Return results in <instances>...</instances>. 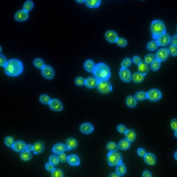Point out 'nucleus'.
Returning <instances> with one entry per match:
<instances>
[{
  "label": "nucleus",
  "instance_id": "obj_54",
  "mask_svg": "<svg viewBox=\"0 0 177 177\" xmlns=\"http://www.w3.org/2000/svg\"><path fill=\"white\" fill-rule=\"evenodd\" d=\"M143 177H151V173H150V171L147 170L143 171Z\"/></svg>",
  "mask_w": 177,
  "mask_h": 177
},
{
  "label": "nucleus",
  "instance_id": "obj_4",
  "mask_svg": "<svg viewBox=\"0 0 177 177\" xmlns=\"http://www.w3.org/2000/svg\"><path fill=\"white\" fill-rule=\"evenodd\" d=\"M107 160L110 166H117L122 162V156L117 151L109 152L107 155Z\"/></svg>",
  "mask_w": 177,
  "mask_h": 177
},
{
  "label": "nucleus",
  "instance_id": "obj_56",
  "mask_svg": "<svg viewBox=\"0 0 177 177\" xmlns=\"http://www.w3.org/2000/svg\"><path fill=\"white\" fill-rule=\"evenodd\" d=\"M109 177H120L119 175L117 173H111L110 175H109Z\"/></svg>",
  "mask_w": 177,
  "mask_h": 177
},
{
  "label": "nucleus",
  "instance_id": "obj_51",
  "mask_svg": "<svg viewBox=\"0 0 177 177\" xmlns=\"http://www.w3.org/2000/svg\"><path fill=\"white\" fill-rule=\"evenodd\" d=\"M169 43L171 44V45L177 46V35H174L171 38Z\"/></svg>",
  "mask_w": 177,
  "mask_h": 177
},
{
  "label": "nucleus",
  "instance_id": "obj_7",
  "mask_svg": "<svg viewBox=\"0 0 177 177\" xmlns=\"http://www.w3.org/2000/svg\"><path fill=\"white\" fill-rule=\"evenodd\" d=\"M42 74L46 79H52L54 77V69L50 66H45L42 69Z\"/></svg>",
  "mask_w": 177,
  "mask_h": 177
},
{
  "label": "nucleus",
  "instance_id": "obj_29",
  "mask_svg": "<svg viewBox=\"0 0 177 177\" xmlns=\"http://www.w3.org/2000/svg\"><path fill=\"white\" fill-rule=\"evenodd\" d=\"M126 172V167L123 163H120L116 167V173L119 175L120 177L125 174Z\"/></svg>",
  "mask_w": 177,
  "mask_h": 177
},
{
  "label": "nucleus",
  "instance_id": "obj_3",
  "mask_svg": "<svg viewBox=\"0 0 177 177\" xmlns=\"http://www.w3.org/2000/svg\"><path fill=\"white\" fill-rule=\"evenodd\" d=\"M150 31L152 34V37L156 40L160 35L166 33V27L162 21L155 20L152 22L150 26Z\"/></svg>",
  "mask_w": 177,
  "mask_h": 177
},
{
  "label": "nucleus",
  "instance_id": "obj_16",
  "mask_svg": "<svg viewBox=\"0 0 177 177\" xmlns=\"http://www.w3.org/2000/svg\"><path fill=\"white\" fill-rule=\"evenodd\" d=\"M33 146V152L35 154H41L45 149V144L42 141H37Z\"/></svg>",
  "mask_w": 177,
  "mask_h": 177
},
{
  "label": "nucleus",
  "instance_id": "obj_50",
  "mask_svg": "<svg viewBox=\"0 0 177 177\" xmlns=\"http://www.w3.org/2000/svg\"><path fill=\"white\" fill-rule=\"evenodd\" d=\"M171 127L173 130H177V119H173L171 121Z\"/></svg>",
  "mask_w": 177,
  "mask_h": 177
},
{
  "label": "nucleus",
  "instance_id": "obj_2",
  "mask_svg": "<svg viewBox=\"0 0 177 177\" xmlns=\"http://www.w3.org/2000/svg\"><path fill=\"white\" fill-rule=\"evenodd\" d=\"M92 73L98 81L108 80L111 76L109 66L104 63H99L96 64Z\"/></svg>",
  "mask_w": 177,
  "mask_h": 177
},
{
  "label": "nucleus",
  "instance_id": "obj_36",
  "mask_svg": "<svg viewBox=\"0 0 177 177\" xmlns=\"http://www.w3.org/2000/svg\"><path fill=\"white\" fill-rule=\"evenodd\" d=\"M50 100H51V98L47 95L43 94L39 97L40 102L44 105H49Z\"/></svg>",
  "mask_w": 177,
  "mask_h": 177
},
{
  "label": "nucleus",
  "instance_id": "obj_21",
  "mask_svg": "<svg viewBox=\"0 0 177 177\" xmlns=\"http://www.w3.org/2000/svg\"><path fill=\"white\" fill-rule=\"evenodd\" d=\"M66 145L67 150L75 149L78 146V142L74 138H70L66 140Z\"/></svg>",
  "mask_w": 177,
  "mask_h": 177
},
{
  "label": "nucleus",
  "instance_id": "obj_22",
  "mask_svg": "<svg viewBox=\"0 0 177 177\" xmlns=\"http://www.w3.org/2000/svg\"><path fill=\"white\" fill-rule=\"evenodd\" d=\"M138 70L139 73L145 76L148 73L149 71V67L148 64L144 62H141L140 64L138 65Z\"/></svg>",
  "mask_w": 177,
  "mask_h": 177
},
{
  "label": "nucleus",
  "instance_id": "obj_28",
  "mask_svg": "<svg viewBox=\"0 0 177 177\" xmlns=\"http://www.w3.org/2000/svg\"><path fill=\"white\" fill-rule=\"evenodd\" d=\"M95 65L91 60H87L84 64V68L87 72L92 73L95 68Z\"/></svg>",
  "mask_w": 177,
  "mask_h": 177
},
{
  "label": "nucleus",
  "instance_id": "obj_47",
  "mask_svg": "<svg viewBox=\"0 0 177 177\" xmlns=\"http://www.w3.org/2000/svg\"><path fill=\"white\" fill-rule=\"evenodd\" d=\"M6 58L4 56L1 55L0 53V66H3L4 67L5 65L7 64Z\"/></svg>",
  "mask_w": 177,
  "mask_h": 177
},
{
  "label": "nucleus",
  "instance_id": "obj_11",
  "mask_svg": "<svg viewBox=\"0 0 177 177\" xmlns=\"http://www.w3.org/2000/svg\"><path fill=\"white\" fill-rule=\"evenodd\" d=\"M171 37L169 34L166 33L161 35L156 38V41L158 42V46H165L168 44L170 42Z\"/></svg>",
  "mask_w": 177,
  "mask_h": 177
},
{
  "label": "nucleus",
  "instance_id": "obj_46",
  "mask_svg": "<svg viewBox=\"0 0 177 177\" xmlns=\"http://www.w3.org/2000/svg\"><path fill=\"white\" fill-rule=\"evenodd\" d=\"M58 157L59 162L61 163L66 162V161L67 160V156L64 153L59 154Z\"/></svg>",
  "mask_w": 177,
  "mask_h": 177
},
{
  "label": "nucleus",
  "instance_id": "obj_9",
  "mask_svg": "<svg viewBox=\"0 0 177 177\" xmlns=\"http://www.w3.org/2000/svg\"><path fill=\"white\" fill-rule=\"evenodd\" d=\"M119 76L122 81L129 83L132 80V74L128 68H122L120 71Z\"/></svg>",
  "mask_w": 177,
  "mask_h": 177
},
{
  "label": "nucleus",
  "instance_id": "obj_45",
  "mask_svg": "<svg viewBox=\"0 0 177 177\" xmlns=\"http://www.w3.org/2000/svg\"><path fill=\"white\" fill-rule=\"evenodd\" d=\"M85 79L82 77H77L75 79V83L77 85L79 86L85 85Z\"/></svg>",
  "mask_w": 177,
  "mask_h": 177
},
{
  "label": "nucleus",
  "instance_id": "obj_12",
  "mask_svg": "<svg viewBox=\"0 0 177 177\" xmlns=\"http://www.w3.org/2000/svg\"><path fill=\"white\" fill-rule=\"evenodd\" d=\"M105 38L108 42L110 43H115L118 40V35L117 33L112 30L107 31L105 34Z\"/></svg>",
  "mask_w": 177,
  "mask_h": 177
},
{
  "label": "nucleus",
  "instance_id": "obj_6",
  "mask_svg": "<svg viewBox=\"0 0 177 177\" xmlns=\"http://www.w3.org/2000/svg\"><path fill=\"white\" fill-rule=\"evenodd\" d=\"M147 99L151 101H157L162 97V92L156 89H151L147 93Z\"/></svg>",
  "mask_w": 177,
  "mask_h": 177
},
{
  "label": "nucleus",
  "instance_id": "obj_27",
  "mask_svg": "<svg viewBox=\"0 0 177 177\" xmlns=\"http://www.w3.org/2000/svg\"><path fill=\"white\" fill-rule=\"evenodd\" d=\"M101 0H85V5L89 8H96L100 4Z\"/></svg>",
  "mask_w": 177,
  "mask_h": 177
},
{
  "label": "nucleus",
  "instance_id": "obj_23",
  "mask_svg": "<svg viewBox=\"0 0 177 177\" xmlns=\"http://www.w3.org/2000/svg\"><path fill=\"white\" fill-rule=\"evenodd\" d=\"M126 105L130 108H133L136 106L137 104V99L135 97L133 96H128L126 98L125 100Z\"/></svg>",
  "mask_w": 177,
  "mask_h": 177
},
{
  "label": "nucleus",
  "instance_id": "obj_24",
  "mask_svg": "<svg viewBox=\"0 0 177 177\" xmlns=\"http://www.w3.org/2000/svg\"><path fill=\"white\" fill-rule=\"evenodd\" d=\"M118 149L121 150H127L130 147V142L126 139H124L120 141L118 144Z\"/></svg>",
  "mask_w": 177,
  "mask_h": 177
},
{
  "label": "nucleus",
  "instance_id": "obj_17",
  "mask_svg": "<svg viewBox=\"0 0 177 177\" xmlns=\"http://www.w3.org/2000/svg\"><path fill=\"white\" fill-rule=\"evenodd\" d=\"M143 157L145 163L148 165L153 166L156 164V156L153 154L151 153H146Z\"/></svg>",
  "mask_w": 177,
  "mask_h": 177
},
{
  "label": "nucleus",
  "instance_id": "obj_5",
  "mask_svg": "<svg viewBox=\"0 0 177 177\" xmlns=\"http://www.w3.org/2000/svg\"><path fill=\"white\" fill-rule=\"evenodd\" d=\"M97 89L100 94H109L113 90V86L108 80L98 81Z\"/></svg>",
  "mask_w": 177,
  "mask_h": 177
},
{
  "label": "nucleus",
  "instance_id": "obj_13",
  "mask_svg": "<svg viewBox=\"0 0 177 177\" xmlns=\"http://www.w3.org/2000/svg\"><path fill=\"white\" fill-rule=\"evenodd\" d=\"M29 18V14L28 12L24 9L18 11L15 14V18L17 21L19 22H24Z\"/></svg>",
  "mask_w": 177,
  "mask_h": 177
},
{
  "label": "nucleus",
  "instance_id": "obj_52",
  "mask_svg": "<svg viewBox=\"0 0 177 177\" xmlns=\"http://www.w3.org/2000/svg\"><path fill=\"white\" fill-rule=\"evenodd\" d=\"M132 60L133 62L136 65H138L140 64L141 62H142L140 57H139L138 56H135L133 58Z\"/></svg>",
  "mask_w": 177,
  "mask_h": 177
},
{
  "label": "nucleus",
  "instance_id": "obj_10",
  "mask_svg": "<svg viewBox=\"0 0 177 177\" xmlns=\"http://www.w3.org/2000/svg\"><path fill=\"white\" fill-rule=\"evenodd\" d=\"M169 53L168 49L165 48H163L159 49L156 53V59L160 61H164L166 60L168 57Z\"/></svg>",
  "mask_w": 177,
  "mask_h": 177
},
{
  "label": "nucleus",
  "instance_id": "obj_41",
  "mask_svg": "<svg viewBox=\"0 0 177 177\" xmlns=\"http://www.w3.org/2000/svg\"><path fill=\"white\" fill-rule=\"evenodd\" d=\"M168 51L169 54H170L171 56L176 57L177 56V46L175 45H171L168 48Z\"/></svg>",
  "mask_w": 177,
  "mask_h": 177
},
{
  "label": "nucleus",
  "instance_id": "obj_44",
  "mask_svg": "<svg viewBox=\"0 0 177 177\" xmlns=\"http://www.w3.org/2000/svg\"><path fill=\"white\" fill-rule=\"evenodd\" d=\"M49 162L51 163L52 164L55 166V165H58L59 163V160L58 159V156L55 155H51L50 156L49 158Z\"/></svg>",
  "mask_w": 177,
  "mask_h": 177
},
{
  "label": "nucleus",
  "instance_id": "obj_38",
  "mask_svg": "<svg viewBox=\"0 0 177 177\" xmlns=\"http://www.w3.org/2000/svg\"><path fill=\"white\" fill-rule=\"evenodd\" d=\"M33 7H34V3L33 2V1L31 0H29L24 4V10L29 12L33 9Z\"/></svg>",
  "mask_w": 177,
  "mask_h": 177
},
{
  "label": "nucleus",
  "instance_id": "obj_15",
  "mask_svg": "<svg viewBox=\"0 0 177 177\" xmlns=\"http://www.w3.org/2000/svg\"><path fill=\"white\" fill-rule=\"evenodd\" d=\"M98 80L95 77H90L85 79V85L89 89H93L96 87Z\"/></svg>",
  "mask_w": 177,
  "mask_h": 177
},
{
  "label": "nucleus",
  "instance_id": "obj_32",
  "mask_svg": "<svg viewBox=\"0 0 177 177\" xmlns=\"http://www.w3.org/2000/svg\"><path fill=\"white\" fill-rule=\"evenodd\" d=\"M106 148L109 152L115 151H117L118 149V146L117 144V143L114 142L113 141H110L107 143Z\"/></svg>",
  "mask_w": 177,
  "mask_h": 177
},
{
  "label": "nucleus",
  "instance_id": "obj_19",
  "mask_svg": "<svg viewBox=\"0 0 177 177\" xmlns=\"http://www.w3.org/2000/svg\"><path fill=\"white\" fill-rule=\"evenodd\" d=\"M26 145L27 144L24 141H17L14 143L12 149L17 152H21L26 150Z\"/></svg>",
  "mask_w": 177,
  "mask_h": 177
},
{
  "label": "nucleus",
  "instance_id": "obj_43",
  "mask_svg": "<svg viewBox=\"0 0 177 177\" xmlns=\"http://www.w3.org/2000/svg\"><path fill=\"white\" fill-rule=\"evenodd\" d=\"M5 144L8 147H12L13 144L14 143V139L11 137H6L4 140Z\"/></svg>",
  "mask_w": 177,
  "mask_h": 177
},
{
  "label": "nucleus",
  "instance_id": "obj_53",
  "mask_svg": "<svg viewBox=\"0 0 177 177\" xmlns=\"http://www.w3.org/2000/svg\"><path fill=\"white\" fill-rule=\"evenodd\" d=\"M146 151L143 148H139L137 150V154L139 156H140L141 157H144L146 154Z\"/></svg>",
  "mask_w": 177,
  "mask_h": 177
},
{
  "label": "nucleus",
  "instance_id": "obj_31",
  "mask_svg": "<svg viewBox=\"0 0 177 177\" xmlns=\"http://www.w3.org/2000/svg\"><path fill=\"white\" fill-rule=\"evenodd\" d=\"M135 97L136 99L137 100H144L147 98V94L144 92H137L135 95Z\"/></svg>",
  "mask_w": 177,
  "mask_h": 177
},
{
  "label": "nucleus",
  "instance_id": "obj_26",
  "mask_svg": "<svg viewBox=\"0 0 177 177\" xmlns=\"http://www.w3.org/2000/svg\"><path fill=\"white\" fill-rule=\"evenodd\" d=\"M145 79V75L140 73L135 72L132 75V79L135 83H140Z\"/></svg>",
  "mask_w": 177,
  "mask_h": 177
},
{
  "label": "nucleus",
  "instance_id": "obj_55",
  "mask_svg": "<svg viewBox=\"0 0 177 177\" xmlns=\"http://www.w3.org/2000/svg\"><path fill=\"white\" fill-rule=\"evenodd\" d=\"M33 146L31 144H28V145H26V150L28 151H33Z\"/></svg>",
  "mask_w": 177,
  "mask_h": 177
},
{
  "label": "nucleus",
  "instance_id": "obj_20",
  "mask_svg": "<svg viewBox=\"0 0 177 177\" xmlns=\"http://www.w3.org/2000/svg\"><path fill=\"white\" fill-rule=\"evenodd\" d=\"M67 161L69 164L73 166H78L80 163V160L79 157L75 154L68 156Z\"/></svg>",
  "mask_w": 177,
  "mask_h": 177
},
{
  "label": "nucleus",
  "instance_id": "obj_49",
  "mask_svg": "<svg viewBox=\"0 0 177 177\" xmlns=\"http://www.w3.org/2000/svg\"><path fill=\"white\" fill-rule=\"evenodd\" d=\"M45 168L47 171L51 172L55 168H54V165L53 164H52L50 162H49L47 163V164L45 165Z\"/></svg>",
  "mask_w": 177,
  "mask_h": 177
},
{
  "label": "nucleus",
  "instance_id": "obj_30",
  "mask_svg": "<svg viewBox=\"0 0 177 177\" xmlns=\"http://www.w3.org/2000/svg\"><path fill=\"white\" fill-rule=\"evenodd\" d=\"M20 156L21 159L24 161H29L32 158V155L31 152L24 150L21 152Z\"/></svg>",
  "mask_w": 177,
  "mask_h": 177
},
{
  "label": "nucleus",
  "instance_id": "obj_34",
  "mask_svg": "<svg viewBox=\"0 0 177 177\" xmlns=\"http://www.w3.org/2000/svg\"><path fill=\"white\" fill-rule=\"evenodd\" d=\"M158 47V44L156 41H153L150 42L147 46V49L150 51H154Z\"/></svg>",
  "mask_w": 177,
  "mask_h": 177
},
{
  "label": "nucleus",
  "instance_id": "obj_25",
  "mask_svg": "<svg viewBox=\"0 0 177 177\" xmlns=\"http://www.w3.org/2000/svg\"><path fill=\"white\" fill-rule=\"evenodd\" d=\"M126 139L130 141V142H133L135 140L136 138V134L134 130L132 129H128L126 130V132L124 134Z\"/></svg>",
  "mask_w": 177,
  "mask_h": 177
},
{
  "label": "nucleus",
  "instance_id": "obj_1",
  "mask_svg": "<svg viewBox=\"0 0 177 177\" xmlns=\"http://www.w3.org/2000/svg\"><path fill=\"white\" fill-rule=\"evenodd\" d=\"M5 72L9 77H17L24 71V65L20 60L12 59L9 60L4 66Z\"/></svg>",
  "mask_w": 177,
  "mask_h": 177
},
{
  "label": "nucleus",
  "instance_id": "obj_48",
  "mask_svg": "<svg viewBox=\"0 0 177 177\" xmlns=\"http://www.w3.org/2000/svg\"><path fill=\"white\" fill-rule=\"evenodd\" d=\"M128 130L126 127L124 126L123 125H119L117 127V130L120 134H125Z\"/></svg>",
  "mask_w": 177,
  "mask_h": 177
},
{
  "label": "nucleus",
  "instance_id": "obj_60",
  "mask_svg": "<svg viewBox=\"0 0 177 177\" xmlns=\"http://www.w3.org/2000/svg\"><path fill=\"white\" fill-rule=\"evenodd\" d=\"M1 51H2V48L0 46V53H1Z\"/></svg>",
  "mask_w": 177,
  "mask_h": 177
},
{
  "label": "nucleus",
  "instance_id": "obj_35",
  "mask_svg": "<svg viewBox=\"0 0 177 177\" xmlns=\"http://www.w3.org/2000/svg\"><path fill=\"white\" fill-rule=\"evenodd\" d=\"M33 64L36 68L40 69H42L45 66L44 61L41 58H36L34 60Z\"/></svg>",
  "mask_w": 177,
  "mask_h": 177
},
{
  "label": "nucleus",
  "instance_id": "obj_57",
  "mask_svg": "<svg viewBox=\"0 0 177 177\" xmlns=\"http://www.w3.org/2000/svg\"><path fill=\"white\" fill-rule=\"evenodd\" d=\"M77 3H80V4H81V3H82L84 2H85V0H75Z\"/></svg>",
  "mask_w": 177,
  "mask_h": 177
},
{
  "label": "nucleus",
  "instance_id": "obj_37",
  "mask_svg": "<svg viewBox=\"0 0 177 177\" xmlns=\"http://www.w3.org/2000/svg\"><path fill=\"white\" fill-rule=\"evenodd\" d=\"M156 59V56L153 53H149L147 55L145 56V62L147 64H151L154 60Z\"/></svg>",
  "mask_w": 177,
  "mask_h": 177
},
{
  "label": "nucleus",
  "instance_id": "obj_58",
  "mask_svg": "<svg viewBox=\"0 0 177 177\" xmlns=\"http://www.w3.org/2000/svg\"><path fill=\"white\" fill-rule=\"evenodd\" d=\"M174 157L177 160V151L175 152V154H174Z\"/></svg>",
  "mask_w": 177,
  "mask_h": 177
},
{
  "label": "nucleus",
  "instance_id": "obj_33",
  "mask_svg": "<svg viewBox=\"0 0 177 177\" xmlns=\"http://www.w3.org/2000/svg\"><path fill=\"white\" fill-rule=\"evenodd\" d=\"M51 176L53 177H64V173L60 169L54 168L51 171Z\"/></svg>",
  "mask_w": 177,
  "mask_h": 177
},
{
  "label": "nucleus",
  "instance_id": "obj_40",
  "mask_svg": "<svg viewBox=\"0 0 177 177\" xmlns=\"http://www.w3.org/2000/svg\"><path fill=\"white\" fill-rule=\"evenodd\" d=\"M161 61L157 59H155L153 62L151 64V68L152 70L154 71L158 70L160 68Z\"/></svg>",
  "mask_w": 177,
  "mask_h": 177
},
{
  "label": "nucleus",
  "instance_id": "obj_39",
  "mask_svg": "<svg viewBox=\"0 0 177 177\" xmlns=\"http://www.w3.org/2000/svg\"><path fill=\"white\" fill-rule=\"evenodd\" d=\"M132 64V60L129 58H126L122 61L121 64V68H128L129 66H131Z\"/></svg>",
  "mask_w": 177,
  "mask_h": 177
},
{
  "label": "nucleus",
  "instance_id": "obj_18",
  "mask_svg": "<svg viewBox=\"0 0 177 177\" xmlns=\"http://www.w3.org/2000/svg\"><path fill=\"white\" fill-rule=\"evenodd\" d=\"M67 150V148L66 145H65L63 143H57L54 145L52 148V152L54 153L59 154L62 153H64V152Z\"/></svg>",
  "mask_w": 177,
  "mask_h": 177
},
{
  "label": "nucleus",
  "instance_id": "obj_42",
  "mask_svg": "<svg viewBox=\"0 0 177 177\" xmlns=\"http://www.w3.org/2000/svg\"><path fill=\"white\" fill-rule=\"evenodd\" d=\"M115 43H117V44L119 46L121 47H126L128 45V42L126 40L125 38H118Z\"/></svg>",
  "mask_w": 177,
  "mask_h": 177
},
{
  "label": "nucleus",
  "instance_id": "obj_14",
  "mask_svg": "<svg viewBox=\"0 0 177 177\" xmlns=\"http://www.w3.org/2000/svg\"><path fill=\"white\" fill-rule=\"evenodd\" d=\"M79 130L84 134H90L94 130V127L89 123H85L80 125Z\"/></svg>",
  "mask_w": 177,
  "mask_h": 177
},
{
  "label": "nucleus",
  "instance_id": "obj_59",
  "mask_svg": "<svg viewBox=\"0 0 177 177\" xmlns=\"http://www.w3.org/2000/svg\"><path fill=\"white\" fill-rule=\"evenodd\" d=\"M174 135H175V136L176 137H177V130H176V131H175Z\"/></svg>",
  "mask_w": 177,
  "mask_h": 177
},
{
  "label": "nucleus",
  "instance_id": "obj_8",
  "mask_svg": "<svg viewBox=\"0 0 177 177\" xmlns=\"http://www.w3.org/2000/svg\"><path fill=\"white\" fill-rule=\"evenodd\" d=\"M50 108L54 111L60 112L63 110L62 103L57 99H52L49 103Z\"/></svg>",
  "mask_w": 177,
  "mask_h": 177
}]
</instances>
